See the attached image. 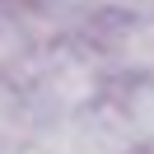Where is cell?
Here are the masks:
<instances>
[{"mask_svg": "<svg viewBox=\"0 0 154 154\" xmlns=\"http://www.w3.org/2000/svg\"><path fill=\"white\" fill-rule=\"evenodd\" d=\"M94 51L107 70V84H131V79H154V10L112 14L98 23Z\"/></svg>", "mask_w": 154, "mask_h": 154, "instance_id": "cell-3", "label": "cell"}, {"mask_svg": "<svg viewBox=\"0 0 154 154\" xmlns=\"http://www.w3.org/2000/svg\"><path fill=\"white\" fill-rule=\"evenodd\" d=\"M117 107H122L126 126H131L135 145L145 154H154V79H131V84H117L112 89Z\"/></svg>", "mask_w": 154, "mask_h": 154, "instance_id": "cell-5", "label": "cell"}, {"mask_svg": "<svg viewBox=\"0 0 154 154\" xmlns=\"http://www.w3.org/2000/svg\"><path fill=\"white\" fill-rule=\"evenodd\" d=\"M51 42L42 38V28L33 23L28 5L23 0H0V79L10 84H23L38 56L47 51Z\"/></svg>", "mask_w": 154, "mask_h": 154, "instance_id": "cell-4", "label": "cell"}, {"mask_svg": "<svg viewBox=\"0 0 154 154\" xmlns=\"http://www.w3.org/2000/svg\"><path fill=\"white\" fill-rule=\"evenodd\" d=\"M19 94H23V103H28L33 122L42 126V122L70 117V112H79V107L107 98L112 84H107V70H103V61H98L94 42L79 38V42H56V47H47L38 56V66L23 75Z\"/></svg>", "mask_w": 154, "mask_h": 154, "instance_id": "cell-1", "label": "cell"}, {"mask_svg": "<svg viewBox=\"0 0 154 154\" xmlns=\"http://www.w3.org/2000/svg\"><path fill=\"white\" fill-rule=\"evenodd\" d=\"M140 154H145V149H140Z\"/></svg>", "mask_w": 154, "mask_h": 154, "instance_id": "cell-6", "label": "cell"}, {"mask_svg": "<svg viewBox=\"0 0 154 154\" xmlns=\"http://www.w3.org/2000/svg\"><path fill=\"white\" fill-rule=\"evenodd\" d=\"M28 154H140L131 126H126L117 98H98V103L79 107L70 117H56V122H42L33 131Z\"/></svg>", "mask_w": 154, "mask_h": 154, "instance_id": "cell-2", "label": "cell"}]
</instances>
